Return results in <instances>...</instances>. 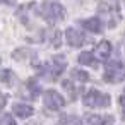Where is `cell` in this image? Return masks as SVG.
<instances>
[{
  "label": "cell",
  "instance_id": "cell-13",
  "mask_svg": "<svg viewBox=\"0 0 125 125\" xmlns=\"http://www.w3.org/2000/svg\"><path fill=\"white\" fill-rule=\"evenodd\" d=\"M58 125H81V120H79L77 116L69 115V116H63V118L58 122Z\"/></svg>",
  "mask_w": 125,
  "mask_h": 125
},
{
  "label": "cell",
  "instance_id": "cell-16",
  "mask_svg": "<svg viewBox=\"0 0 125 125\" xmlns=\"http://www.w3.org/2000/svg\"><path fill=\"white\" fill-rule=\"evenodd\" d=\"M7 101H9V96L5 93H0V110H4V106L7 104Z\"/></svg>",
  "mask_w": 125,
  "mask_h": 125
},
{
  "label": "cell",
  "instance_id": "cell-4",
  "mask_svg": "<svg viewBox=\"0 0 125 125\" xmlns=\"http://www.w3.org/2000/svg\"><path fill=\"white\" fill-rule=\"evenodd\" d=\"M43 103L48 110H60L63 104H65V99L60 93H57L55 89H48L45 91V96H43Z\"/></svg>",
  "mask_w": 125,
  "mask_h": 125
},
{
  "label": "cell",
  "instance_id": "cell-15",
  "mask_svg": "<svg viewBox=\"0 0 125 125\" xmlns=\"http://www.w3.org/2000/svg\"><path fill=\"white\" fill-rule=\"evenodd\" d=\"M52 45H53L55 48H58V46L62 45V40H60V31H53V34H52Z\"/></svg>",
  "mask_w": 125,
  "mask_h": 125
},
{
  "label": "cell",
  "instance_id": "cell-7",
  "mask_svg": "<svg viewBox=\"0 0 125 125\" xmlns=\"http://www.w3.org/2000/svg\"><path fill=\"white\" fill-rule=\"evenodd\" d=\"M94 53H96V57H98L99 60H108V58H110V55H111V43H110V41H106V40L99 41V43L96 45Z\"/></svg>",
  "mask_w": 125,
  "mask_h": 125
},
{
  "label": "cell",
  "instance_id": "cell-14",
  "mask_svg": "<svg viewBox=\"0 0 125 125\" xmlns=\"http://www.w3.org/2000/svg\"><path fill=\"white\" fill-rule=\"evenodd\" d=\"M28 87H29V91L33 93V96H36L38 93H40V84L34 81V79H31V81H28Z\"/></svg>",
  "mask_w": 125,
  "mask_h": 125
},
{
  "label": "cell",
  "instance_id": "cell-6",
  "mask_svg": "<svg viewBox=\"0 0 125 125\" xmlns=\"http://www.w3.org/2000/svg\"><path fill=\"white\" fill-rule=\"evenodd\" d=\"M65 65H67V60H65L63 55L53 57V65L50 67V74H48V77H50L52 81H55V79L65 70Z\"/></svg>",
  "mask_w": 125,
  "mask_h": 125
},
{
  "label": "cell",
  "instance_id": "cell-11",
  "mask_svg": "<svg viewBox=\"0 0 125 125\" xmlns=\"http://www.w3.org/2000/svg\"><path fill=\"white\" fill-rule=\"evenodd\" d=\"M79 62H81V65H94V55H93V52H82L79 55Z\"/></svg>",
  "mask_w": 125,
  "mask_h": 125
},
{
  "label": "cell",
  "instance_id": "cell-17",
  "mask_svg": "<svg viewBox=\"0 0 125 125\" xmlns=\"http://www.w3.org/2000/svg\"><path fill=\"white\" fill-rule=\"evenodd\" d=\"M2 125H16V122L12 120L10 115H4V118H2Z\"/></svg>",
  "mask_w": 125,
  "mask_h": 125
},
{
  "label": "cell",
  "instance_id": "cell-8",
  "mask_svg": "<svg viewBox=\"0 0 125 125\" xmlns=\"http://www.w3.org/2000/svg\"><path fill=\"white\" fill-rule=\"evenodd\" d=\"M82 28L87 29V31H91V33H101L103 31V22L98 17H91V19L82 21Z\"/></svg>",
  "mask_w": 125,
  "mask_h": 125
},
{
  "label": "cell",
  "instance_id": "cell-12",
  "mask_svg": "<svg viewBox=\"0 0 125 125\" xmlns=\"http://www.w3.org/2000/svg\"><path fill=\"white\" fill-rule=\"evenodd\" d=\"M72 79H75V81H79V82H87L89 81V74L86 72V70H72Z\"/></svg>",
  "mask_w": 125,
  "mask_h": 125
},
{
  "label": "cell",
  "instance_id": "cell-1",
  "mask_svg": "<svg viewBox=\"0 0 125 125\" xmlns=\"http://www.w3.org/2000/svg\"><path fill=\"white\" fill-rule=\"evenodd\" d=\"M82 101L89 108H106V106H110L111 99H110V96L106 93H101L98 89H91V91H87L84 94Z\"/></svg>",
  "mask_w": 125,
  "mask_h": 125
},
{
  "label": "cell",
  "instance_id": "cell-10",
  "mask_svg": "<svg viewBox=\"0 0 125 125\" xmlns=\"http://www.w3.org/2000/svg\"><path fill=\"white\" fill-rule=\"evenodd\" d=\"M87 122L91 125H113V116H110V115H89Z\"/></svg>",
  "mask_w": 125,
  "mask_h": 125
},
{
  "label": "cell",
  "instance_id": "cell-5",
  "mask_svg": "<svg viewBox=\"0 0 125 125\" xmlns=\"http://www.w3.org/2000/svg\"><path fill=\"white\" fill-rule=\"evenodd\" d=\"M65 41H67V45L77 48V46H82V45L86 43V38H84V34H81L77 29L69 28V29L65 31Z\"/></svg>",
  "mask_w": 125,
  "mask_h": 125
},
{
  "label": "cell",
  "instance_id": "cell-9",
  "mask_svg": "<svg viewBox=\"0 0 125 125\" xmlns=\"http://www.w3.org/2000/svg\"><path fill=\"white\" fill-rule=\"evenodd\" d=\"M12 111H14V115H17L19 118H28V116H31L33 115V106H29V104H24V103H16L14 106H12Z\"/></svg>",
  "mask_w": 125,
  "mask_h": 125
},
{
  "label": "cell",
  "instance_id": "cell-3",
  "mask_svg": "<svg viewBox=\"0 0 125 125\" xmlns=\"http://www.w3.org/2000/svg\"><path fill=\"white\" fill-rule=\"evenodd\" d=\"M123 75H125V70H123V65L120 62H115V63H108L106 65V72H104V81L106 82H111V84L122 82L123 81Z\"/></svg>",
  "mask_w": 125,
  "mask_h": 125
},
{
  "label": "cell",
  "instance_id": "cell-2",
  "mask_svg": "<svg viewBox=\"0 0 125 125\" xmlns=\"http://www.w3.org/2000/svg\"><path fill=\"white\" fill-rule=\"evenodd\" d=\"M46 21L50 22H57V21H62L65 12H63V7L57 2H45L41 5V12H40Z\"/></svg>",
  "mask_w": 125,
  "mask_h": 125
}]
</instances>
